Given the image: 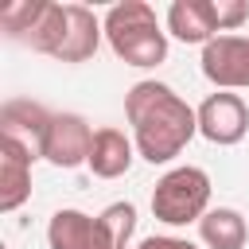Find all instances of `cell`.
Here are the masks:
<instances>
[{
  "mask_svg": "<svg viewBox=\"0 0 249 249\" xmlns=\"http://www.w3.org/2000/svg\"><path fill=\"white\" fill-rule=\"evenodd\" d=\"M124 117L132 124L136 156L148 163H171L198 132V109H191L167 82H136L124 93Z\"/></svg>",
  "mask_w": 249,
  "mask_h": 249,
  "instance_id": "cell-1",
  "label": "cell"
},
{
  "mask_svg": "<svg viewBox=\"0 0 249 249\" xmlns=\"http://www.w3.org/2000/svg\"><path fill=\"white\" fill-rule=\"evenodd\" d=\"M105 39L113 47V54L124 66L148 70L160 66L167 58V31L156 19V8L144 0H121L105 12Z\"/></svg>",
  "mask_w": 249,
  "mask_h": 249,
  "instance_id": "cell-2",
  "label": "cell"
},
{
  "mask_svg": "<svg viewBox=\"0 0 249 249\" xmlns=\"http://www.w3.org/2000/svg\"><path fill=\"white\" fill-rule=\"evenodd\" d=\"M210 210V175L195 163L171 167L156 179L152 191V214L163 226H187V222H202V214Z\"/></svg>",
  "mask_w": 249,
  "mask_h": 249,
  "instance_id": "cell-3",
  "label": "cell"
},
{
  "mask_svg": "<svg viewBox=\"0 0 249 249\" xmlns=\"http://www.w3.org/2000/svg\"><path fill=\"white\" fill-rule=\"evenodd\" d=\"M0 31L39 54L58 51L62 31H66V4H51V0H12L0 8Z\"/></svg>",
  "mask_w": 249,
  "mask_h": 249,
  "instance_id": "cell-4",
  "label": "cell"
},
{
  "mask_svg": "<svg viewBox=\"0 0 249 249\" xmlns=\"http://www.w3.org/2000/svg\"><path fill=\"white\" fill-rule=\"evenodd\" d=\"M89 148H93V128L78 113H54L39 140V156L66 171L78 163H89Z\"/></svg>",
  "mask_w": 249,
  "mask_h": 249,
  "instance_id": "cell-5",
  "label": "cell"
},
{
  "mask_svg": "<svg viewBox=\"0 0 249 249\" xmlns=\"http://www.w3.org/2000/svg\"><path fill=\"white\" fill-rule=\"evenodd\" d=\"M245 132H249V105L241 93L218 89L198 105V136H206L210 144L230 148V144H241Z\"/></svg>",
  "mask_w": 249,
  "mask_h": 249,
  "instance_id": "cell-6",
  "label": "cell"
},
{
  "mask_svg": "<svg viewBox=\"0 0 249 249\" xmlns=\"http://www.w3.org/2000/svg\"><path fill=\"white\" fill-rule=\"evenodd\" d=\"M202 78L218 89H249V35H218L202 47Z\"/></svg>",
  "mask_w": 249,
  "mask_h": 249,
  "instance_id": "cell-7",
  "label": "cell"
},
{
  "mask_svg": "<svg viewBox=\"0 0 249 249\" xmlns=\"http://www.w3.org/2000/svg\"><path fill=\"white\" fill-rule=\"evenodd\" d=\"M39 148L19 136H0V210L12 214L31 198V163Z\"/></svg>",
  "mask_w": 249,
  "mask_h": 249,
  "instance_id": "cell-8",
  "label": "cell"
},
{
  "mask_svg": "<svg viewBox=\"0 0 249 249\" xmlns=\"http://www.w3.org/2000/svg\"><path fill=\"white\" fill-rule=\"evenodd\" d=\"M101 35H105V23L93 16V8L66 4V31H62V43H58L54 58L58 62H86V58L97 54Z\"/></svg>",
  "mask_w": 249,
  "mask_h": 249,
  "instance_id": "cell-9",
  "label": "cell"
},
{
  "mask_svg": "<svg viewBox=\"0 0 249 249\" xmlns=\"http://www.w3.org/2000/svg\"><path fill=\"white\" fill-rule=\"evenodd\" d=\"M47 245L51 249H105V233L93 214L62 206L47 222Z\"/></svg>",
  "mask_w": 249,
  "mask_h": 249,
  "instance_id": "cell-10",
  "label": "cell"
},
{
  "mask_svg": "<svg viewBox=\"0 0 249 249\" xmlns=\"http://www.w3.org/2000/svg\"><path fill=\"white\" fill-rule=\"evenodd\" d=\"M167 31L179 43H198L206 47L218 39V19H214V0H175L167 8Z\"/></svg>",
  "mask_w": 249,
  "mask_h": 249,
  "instance_id": "cell-11",
  "label": "cell"
},
{
  "mask_svg": "<svg viewBox=\"0 0 249 249\" xmlns=\"http://www.w3.org/2000/svg\"><path fill=\"white\" fill-rule=\"evenodd\" d=\"M132 156H136V144H132L121 128H97L86 167H89L97 179H121V175L132 167Z\"/></svg>",
  "mask_w": 249,
  "mask_h": 249,
  "instance_id": "cell-12",
  "label": "cell"
},
{
  "mask_svg": "<svg viewBox=\"0 0 249 249\" xmlns=\"http://www.w3.org/2000/svg\"><path fill=\"white\" fill-rule=\"evenodd\" d=\"M198 237L206 241V249H245L249 226L233 206H214L202 214L198 222Z\"/></svg>",
  "mask_w": 249,
  "mask_h": 249,
  "instance_id": "cell-13",
  "label": "cell"
},
{
  "mask_svg": "<svg viewBox=\"0 0 249 249\" xmlns=\"http://www.w3.org/2000/svg\"><path fill=\"white\" fill-rule=\"evenodd\" d=\"M51 117H54V113H47L39 101L12 97V101H4V109H0V132L19 136V140H23V132H31V140L39 144L43 132H47V124H51Z\"/></svg>",
  "mask_w": 249,
  "mask_h": 249,
  "instance_id": "cell-14",
  "label": "cell"
},
{
  "mask_svg": "<svg viewBox=\"0 0 249 249\" xmlns=\"http://www.w3.org/2000/svg\"><path fill=\"white\" fill-rule=\"evenodd\" d=\"M101 233H105V249H128L132 230H136V206L132 202H109L101 214Z\"/></svg>",
  "mask_w": 249,
  "mask_h": 249,
  "instance_id": "cell-15",
  "label": "cell"
},
{
  "mask_svg": "<svg viewBox=\"0 0 249 249\" xmlns=\"http://www.w3.org/2000/svg\"><path fill=\"white\" fill-rule=\"evenodd\" d=\"M214 19H218V31H237L249 19V4L245 0H214Z\"/></svg>",
  "mask_w": 249,
  "mask_h": 249,
  "instance_id": "cell-16",
  "label": "cell"
},
{
  "mask_svg": "<svg viewBox=\"0 0 249 249\" xmlns=\"http://www.w3.org/2000/svg\"><path fill=\"white\" fill-rule=\"evenodd\" d=\"M136 249H198V245H191L187 237H167V233H156V237H144Z\"/></svg>",
  "mask_w": 249,
  "mask_h": 249,
  "instance_id": "cell-17",
  "label": "cell"
}]
</instances>
